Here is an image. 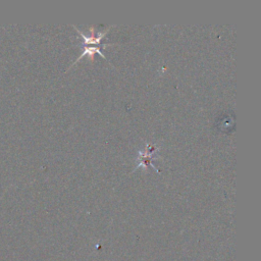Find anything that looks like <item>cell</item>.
Returning a JSON list of instances; mask_svg holds the SVG:
<instances>
[{
  "mask_svg": "<svg viewBox=\"0 0 261 261\" xmlns=\"http://www.w3.org/2000/svg\"><path fill=\"white\" fill-rule=\"evenodd\" d=\"M160 148L157 147L154 144L148 143L146 144V147L144 149V151H139L138 152V158H137V167L134 171H136L137 169L144 167V168H148L151 167L153 170H155L158 174L160 173L159 170L153 165V161H155L156 159H158V152H159Z\"/></svg>",
  "mask_w": 261,
  "mask_h": 261,
  "instance_id": "obj_1",
  "label": "cell"
},
{
  "mask_svg": "<svg viewBox=\"0 0 261 261\" xmlns=\"http://www.w3.org/2000/svg\"><path fill=\"white\" fill-rule=\"evenodd\" d=\"M73 27L77 30L78 32V35L82 38L83 42H82V46H93V45H96V46H101V40L103 39V37L107 34L108 31L111 29L112 26L106 28V30H104L103 32H99V33H96L95 32V28L94 27H91L90 28V35L89 36H86L85 34H83V33L76 27L73 25Z\"/></svg>",
  "mask_w": 261,
  "mask_h": 261,
  "instance_id": "obj_2",
  "label": "cell"
},
{
  "mask_svg": "<svg viewBox=\"0 0 261 261\" xmlns=\"http://www.w3.org/2000/svg\"><path fill=\"white\" fill-rule=\"evenodd\" d=\"M112 45H114V44H113V43H110V44H103V45H101V46H84V51L80 54V56L77 58V60L74 61V63L71 65V68L74 67V65H75L81 58H83V57L86 56V55H89L90 58L93 60L94 55L97 53V54H99L103 59H106V57L104 56V54L101 52V49H102V48H106L107 46H112ZM106 60H107V59H106Z\"/></svg>",
  "mask_w": 261,
  "mask_h": 261,
  "instance_id": "obj_3",
  "label": "cell"
}]
</instances>
